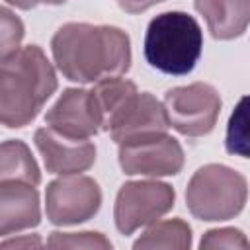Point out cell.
Wrapping results in <instances>:
<instances>
[{
  "mask_svg": "<svg viewBox=\"0 0 250 250\" xmlns=\"http://www.w3.org/2000/svg\"><path fill=\"white\" fill-rule=\"evenodd\" d=\"M201 25L188 12H162L152 18L146 27L145 59L152 68L164 74L184 76L191 72L201 57Z\"/></svg>",
  "mask_w": 250,
  "mask_h": 250,
  "instance_id": "3957f363",
  "label": "cell"
},
{
  "mask_svg": "<svg viewBox=\"0 0 250 250\" xmlns=\"http://www.w3.org/2000/svg\"><path fill=\"white\" fill-rule=\"evenodd\" d=\"M49 248H94V250H107L111 248V240L94 230L84 232H51L47 240Z\"/></svg>",
  "mask_w": 250,
  "mask_h": 250,
  "instance_id": "ac0fdd59",
  "label": "cell"
},
{
  "mask_svg": "<svg viewBox=\"0 0 250 250\" xmlns=\"http://www.w3.org/2000/svg\"><path fill=\"white\" fill-rule=\"evenodd\" d=\"M41 223L39 191L25 182H0V236L33 229Z\"/></svg>",
  "mask_w": 250,
  "mask_h": 250,
  "instance_id": "7c38bea8",
  "label": "cell"
},
{
  "mask_svg": "<svg viewBox=\"0 0 250 250\" xmlns=\"http://www.w3.org/2000/svg\"><path fill=\"white\" fill-rule=\"evenodd\" d=\"M57 90V72L37 45L20 47L0 61V123L29 125Z\"/></svg>",
  "mask_w": 250,
  "mask_h": 250,
  "instance_id": "7a4b0ae2",
  "label": "cell"
},
{
  "mask_svg": "<svg viewBox=\"0 0 250 250\" xmlns=\"http://www.w3.org/2000/svg\"><path fill=\"white\" fill-rule=\"evenodd\" d=\"M23 21L8 8L0 6V61L12 57L23 41Z\"/></svg>",
  "mask_w": 250,
  "mask_h": 250,
  "instance_id": "e0dca14e",
  "label": "cell"
},
{
  "mask_svg": "<svg viewBox=\"0 0 250 250\" xmlns=\"http://www.w3.org/2000/svg\"><path fill=\"white\" fill-rule=\"evenodd\" d=\"M31 246H43L37 234H23L20 238H8L0 242V248H31Z\"/></svg>",
  "mask_w": 250,
  "mask_h": 250,
  "instance_id": "44dd1931",
  "label": "cell"
},
{
  "mask_svg": "<svg viewBox=\"0 0 250 250\" xmlns=\"http://www.w3.org/2000/svg\"><path fill=\"white\" fill-rule=\"evenodd\" d=\"M94 98L98 102L100 107V115H102V129L105 127V123L139 92L135 82L121 78V76H107L96 82L94 86Z\"/></svg>",
  "mask_w": 250,
  "mask_h": 250,
  "instance_id": "2e32d148",
  "label": "cell"
},
{
  "mask_svg": "<svg viewBox=\"0 0 250 250\" xmlns=\"http://www.w3.org/2000/svg\"><path fill=\"white\" fill-rule=\"evenodd\" d=\"M6 2L16 6V8H20V10H31L37 4H43V0H6Z\"/></svg>",
  "mask_w": 250,
  "mask_h": 250,
  "instance_id": "7402d4cb",
  "label": "cell"
},
{
  "mask_svg": "<svg viewBox=\"0 0 250 250\" xmlns=\"http://www.w3.org/2000/svg\"><path fill=\"white\" fill-rule=\"evenodd\" d=\"M33 141L51 174H80L96 162V145L90 139H70L51 127H39Z\"/></svg>",
  "mask_w": 250,
  "mask_h": 250,
  "instance_id": "8fae6325",
  "label": "cell"
},
{
  "mask_svg": "<svg viewBox=\"0 0 250 250\" xmlns=\"http://www.w3.org/2000/svg\"><path fill=\"white\" fill-rule=\"evenodd\" d=\"M195 10L203 16L211 37L229 41L240 37L250 20V0H193Z\"/></svg>",
  "mask_w": 250,
  "mask_h": 250,
  "instance_id": "4fadbf2b",
  "label": "cell"
},
{
  "mask_svg": "<svg viewBox=\"0 0 250 250\" xmlns=\"http://www.w3.org/2000/svg\"><path fill=\"white\" fill-rule=\"evenodd\" d=\"M115 2H117V6H119L121 10H125L127 14H141V12H145V10H148V8L156 6V4H160V2H164V0H115Z\"/></svg>",
  "mask_w": 250,
  "mask_h": 250,
  "instance_id": "ffe728a7",
  "label": "cell"
},
{
  "mask_svg": "<svg viewBox=\"0 0 250 250\" xmlns=\"http://www.w3.org/2000/svg\"><path fill=\"white\" fill-rule=\"evenodd\" d=\"M168 123L184 137L209 135L221 113V96L207 82H193L188 86L170 88L162 102Z\"/></svg>",
  "mask_w": 250,
  "mask_h": 250,
  "instance_id": "5b68a950",
  "label": "cell"
},
{
  "mask_svg": "<svg viewBox=\"0 0 250 250\" xmlns=\"http://www.w3.org/2000/svg\"><path fill=\"white\" fill-rule=\"evenodd\" d=\"M66 0H43V4H49V6H59V4H64Z\"/></svg>",
  "mask_w": 250,
  "mask_h": 250,
  "instance_id": "603a6c76",
  "label": "cell"
},
{
  "mask_svg": "<svg viewBox=\"0 0 250 250\" xmlns=\"http://www.w3.org/2000/svg\"><path fill=\"white\" fill-rule=\"evenodd\" d=\"M0 182H25L31 186L41 182L39 166L23 141L0 143Z\"/></svg>",
  "mask_w": 250,
  "mask_h": 250,
  "instance_id": "5bb4252c",
  "label": "cell"
},
{
  "mask_svg": "<svg viewBox=\"0 0 250 250\" xmlns=\"http://www.w3.org/2000/svg\"><path fill=\"white\" fill-rule=\"evenodd\" d=\"M201 248H248V238L240 229L234 227H223V229H211L203 234Z\"/></svg>",
  "mask_w": 250,
  "mask_h": 250,
  "instance_id": "d6986e66",
  "label": "cell"
},
{
  "mask_svg": "<svg viewBox=\"0 0 250 250\" xmlns=\"http://www.w3.org/2000/svg\"><path fill=\"white\" fill-rule=\"evenodd\" d=\"M51 51L61 74L78 84L121 76L131 66V39L115 25L64 23L53 35Z\"/></svg>",
  "mask_w": 250,
  "mask_h": 250,
  "instance_id": "6da1fadb",
  "label": "cell"
},
{
  "mask_svg": "<svg viewBox=\"0 0 250 250\" xmlns=\"http://www.w3.org/2000/svg\"><path fill=\"white\" fill-rule=\"evenodd\" d=\"M45 123L70 139H90L102 129V115L92 90L66 88L45 113Z\"/></svg>",
  "mask_w": 250,
  "mask_h": 250,
  "instance_id": "9c48e42d",
  "label": "cell"
},
{
  "mask_svg": "<svg viewBox=\"0 0 250 250\" xmlns=\"http://www.w3.org/2000/svg\"><path fill=\"white\" fill-rule=\"evenodd\" d=\"M119 166L127 176H176L184 168L182 145L168 133L119 145Z\"/></svg>",
  "mask_w": 250,
  "mask_h": 250,
  "instance_id": "ba28073f",
  "label": "cell"
},
{
  "mask_svg": "<svg viewBox=\"0 0 250 250\" xmlns=\"http://www.w3.org/2000/svg\"><path fill=\"white\" fill-rule=\"evenodd\" d=\"M246 178L225 164H205L193 172L186 188L189 213L199 221L234 219L246 205Z\"/></svg>",
  "mask_w": 250,
  "mask_h": 250,
  "instance_id": "277c9868",
  "label": "cell"
},
{
  "mask_svg": "<svg viewBox=\"0 0 250 250\" xmlns=\"http://www.w3.org/2000/svg\"><path fill=\"white\" fill-rule=\"evenodd\" d=\"M176 201V191L170 184L158 180L125 182L115 197L113 219L121 234H133L164 217Z\"/></svg>",
  "mask_w": 250,
  "mask_h": 250,
  "instance_id": "8992f818",
  "label": "cell"
},
{
  "mask_svg": "<svg viewBox=\"0 0 250 250\" xmlns=\"http://www.w3.org/2000/svg\"><path fill=\"white\" fill-rule=\"evenodd\" d=\"M170 127L166 109L162 102H158L148 92H137L107 123L105 131L109 137L121 145L137 139H145L150 135L166 133Z\"/></svg>",
  "mask_w": 250,
  "mask_h": 250,
  "instance_id": "30bf717a",
  "label": "cell"
},
{
  "mask_svg": "<svg viewBox=\"0 0 250 250\" xmlns=\"http://www.w3.org/2000/svg\"><path fill=\"white\" fill-rule=\"evenodd\" d=\"M102 207V189L90 176L70 174L53 180L45 191V213L53 225L70 227L92 219Z\"/></svg>",
  "mask_w": 250,
  "mask_h": 250,
  "instance_id": "52a82bcc",
  "label": "cell"
},
{
  "mask_svg": "<svg viewBox=\"0 0 250 250\" xmlns=\"http://www.w3.org/2000/svg\"><path fill=\"white\" fill-rule=\"evenodd\" d=\"M191 246V227L184 219L154 221L148 229L133 242V248H189Z\"/></svg>",
  "mask_w": 250,
  "mask_h": 250,
  "instance_id": "9a60e30c",
  "label": "cell"
}]
</instances>
